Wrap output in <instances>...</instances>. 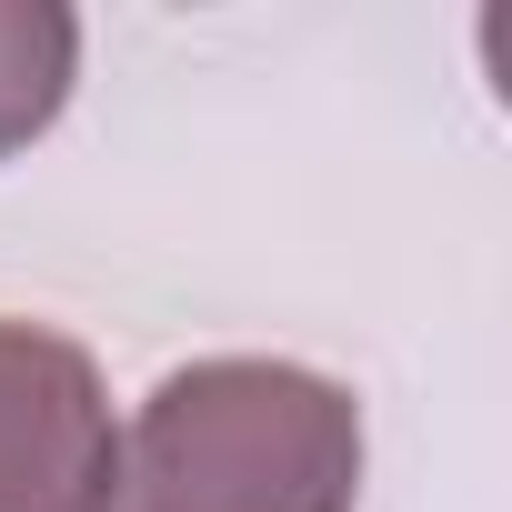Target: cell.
<instances>
[{
	"mask_svg": "<svg viewBox=\"0 0 512 512\" xmlns=\"http://www.w3.org/2000/svg\"><path fill=\"white\" fill-rule=\"evenodd\" d=\"M362 402L272 352H211L151 382L101 512H352Z\"/></svg>",
	"mask_w": 512,
	"mask_h": 512,
	"instance_id": "cell-1",
	"label": "cell"
},
{
	"mask_svg": "<svg viewBox=\"0 0 512 512\" xmlns=\"http://www.w3.org/2000/svg\"><path fill=\"white\" fill-rule=\"evenodd\" d=\"M111 392L71 332L0 322V512H101L111 502Z\"/></svg>",
	"mask_w": 512,
	"mask_h": 512,
	"instance_id": "cell-2",
	"label": "cell"
},
{
	"mask_svg": "<svg viewBox=\"0 0 512 512\" xmlns=\"http://www.w3.org/2000/svg\"><path fill=\"white\" fill-rule=\"evenodd\" d=\"M81 81V21L61 0H0V161L31 151Z\"/></svg>",
	"mask_w": 512,
	"mask_h": 512,
	"instance_id": "cell-3",
	"label": "cell"
}]
</instances>
